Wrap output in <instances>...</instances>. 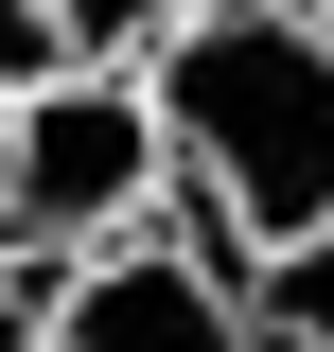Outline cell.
<instances>
[{
  "mask_svg": "<svg viewBox=\"0 0 334 352\" xmlns=\"http://www.w3.org/2000/svg\"><path fill=\"white\" fill-rule=\"evenodd\" d=\"M141 88H159L176 229H211L229 264L334 212V0H211L141 53Z\"/></svg>",
  "mask_w": 334,
  "mask_h": 352,
  "instance_id": "cell-1",
  "label": "cell"
},
{
  "mask_svg": "<svg viewBox=\"0 0 334 352\" xmlns=\"http://www.w3.org/2000/svg\"><path fill=\"white\" fill-rule=\"evenodd\" d=\"M176 159H159V88L106 71V53H53V71L0 88V247L88 264L106 229H159Z\"/></svg>",
  "mask_w": 334,
  "mask_h": 352,
  "instance_id": "cell-2",
  "label": "cell"
},
{
  "mask_svg": "<svg viewBox=\"0 0 334 352\" xmlns=\"http://www.w3.org/2000/svg\"><path fill=\"white\" fill-rule=\"evenodd\" d=\"M36 352H264V317H247V264L159 212V229H106L88 264H53Z\"/></svg>",
  "mask_w": 334,
  "mask_h": 352,
  "instance_id": "cell-3",
  "label": "cell"
},
{
  "mask_svg": "<svg viewBox=\"0 0 334 352\" xmlns=\"http://www.w3.org/2000/svg\"><path fill=\"white\" fill-rule=\"evenodd\" d=\"M247 317H264V352H317V335H334V212L247 264Z\"/></svg>",
  "mask_w": 334,
  "mask_h": 352,
  "instance_id": "cell-4",
  "label": "cell"
},
{
  "mask_svg": "<svg viewBox=\"0 0 334 352\" xmlns=\"http://www.w3.org/2000/svg\"><path fill=\"white\" fill-rule=\"evenodd\" d=\"M176 18H211V0H53V53H106V71H141Z\"/></svg>",
  "mask_w": 334,
  "mask_h": 352,
  "instance_id": "cell-5",
  "label": "cell"
},
{
  "mask_svg": "<svg viewBox=\"0 0 334 352\" xmlns=\"http://www.w3.org/2000/svg\"><path fill=\"white\" fill-rule=\"evenodd\" d=\"M18 71H53V0H0V88Z\"/></svg>",
  "mask_w": 334,
  "mask_h": 352,
  "instance_id": "cell-6",
  "label": "cell"
},
{
  "mask_svg": "<svg viewBox=\"0 0 334 352\" xmlns=\"http://www.w3.org/2000/svg\"><path fill=\"white\" fill-rule=\"evenodd\" d=\"M317 352H334V335H317Z\"/></svg>",
  "mask_w": 334,
  "mask_h": 352,
  "instance_id": "cell-7",
  "label": "cell"
}]
</instances>
